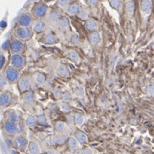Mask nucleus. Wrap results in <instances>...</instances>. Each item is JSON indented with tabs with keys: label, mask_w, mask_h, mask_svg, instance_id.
Returning a JSON list of instances; mask_svg holds the SVG:
<instances>
[{
	"label": "nucleus",
	"mask_w": 154,
	"mask_h": 154,
	"mask_svg": "<svg viewBox=\"0 0 154 154\" xmlns=\"http://www.w3.org/2000/svg\"><path fill=\"white\" fill-rule=\"evenodd\" d=\"M48 12V5L45 2L39 1L34 5V6L32 9V14L35 19H39L44 18Z\"/></svg>",
	"instance_id": "f257e3e1"
},
{
	"label": "nucleus",
	"mask_w": 154,
	"mask_h": 154,
	"mask_svg": "<svg viewBox=\"0 0 154 154\" xmlns=\"http://www.w3.org/2000/svg\"><path fill=\"white\" fill-rule=\"evenodd\" d=\"M4 76L5 77V79L10 83H18L19 80L21 79L20 72L19 69L11 67V66H10L5 69V71L4 73Z\"/></svg>",
	"instance_id": "f03ea898"
},
{
	"label": "nucleus",
	"mask_w": 154,
	"mask_h": 154,
	"mask_svg": "<svg viewBox=\"0 0 154 154\" xmlns=\"http://www.w3.org/2000/svg\"><path fill=\"white\" fill-rule=\"evenodd\" d=\"M33 31L30 27H22L19 26L15 31V36L22 41H26L32 37Z\"/></svg>",
	"instance_id": "7ed1b4c3"
},
{
	"label": "nucleus",
	"mask_w": 154,
	"mask_h": 154,
	"mask_svg": "<svg viewBox=\"0 0 154 154\" xmlns=\"http://www.w3.org/2000/svg\"><path fill=\"white\" fill-rule=\"evenodd\" d=\"M33 18L34 17L32 16V13H28V12L22 13L18 19V24L19 26L22 27H30L34 23Z\"/></svg>",
	"instance_id": "20e7f679"
},
{
	"label": "nucleus",
	"mask_w": 154,
	"mask_h": 154,
	"mask_svg": "<svg viewBox=\"0 0 154 154\" xmlns=\"http://www.w3.org/2000/svg\"><path fill=\"white\" fill-rule=\"evenodd\" d=\"M11 66L19 70L26 67V58L22 54H12L11 58Z\"/></svg>",
	"instance_id": "39448f33"
},
{
	"label": "nucleus",
	"mask_w": 154,
	"mask_h": 154,
	"mask_svg": "<svg viewBox=\"0 0 154 154\" xmlns=\"http://www.w3.org/2000/svg\"><path fill=\"white\" fill-rule=\"evenodd\" d=\"M24 49H25V44L22 40L19 38H15L11 41L10 50L12 53V54H21Z\"/></svg>",
	"instance_id": "423d86ee"
},
{
	"label": "nucleus",
	"mask_w": 154,
	"mask_h": 154,
	"mask_svg": "<svg viewBox=\"0 0 154 154\" xmlns=\"http://www.w3.org/2000/svg\"><path fill=\"white\" fill-rule=\"evenodd\" d=\"M4 130L8 135L14 136L17 133H19V128L17 122H13L11 120H7L4 125Z\"/></svg>",
	"instance_id": "0eeeda50"
},
{
	"label": "nucleus",
	"mask_w": 154,
	"mask_h": 154,
	"mask_svg": "<svg viewBox=\"0 0 154 154\" xmlns=\"http://www.w3.org/2000/svg\"><path fill=\"white\" fill-rule=\"evenodd\" d=\"M13 144H14V146H15L18 150L23 152V151H25L26 149H27L29 143L28 140L26 139V137H24V136H22V135H19V136H17V137L14 138Z\"/></svg>",
	"instance_id": "6e6552de"
},
{
	"label": "nucleus",
	"mask_w": 154,
	"mask_h": 154,
	"mask_svg": "<svg viewBox=\"0 0 154 154\" xmlns=\"http://www.w3.org/2000/svg\"><path fill=\"white\" fill-rule=\"evenodd\" d=\"M18 88L20 93H25L26 91L31 90L32 85L30 80L27 78H21L18 82Z\"/></svg>",
	"instance_id": "1a4fd4ad"
},
{
	"label": "nucleus",
	"mask_w": 154,
	"mask_h": 154,
	"mask_svg": "<svg viewBox=\"0 0 154 154\" xmlns=\"http://www.w3.org/2000/svg\"><path fill=\"white\" fill-rule=\"evenodd\" d=\"M42 42L47 45H54V44H56L59 42V38L54 33L48 32L44 35V37L42 38Z\"/></svg>",
	"instance_id": "9d476101"
},
{
	"label": "nucleus",
	"mask_w": 154,
	"mask_h": 154,
	"mask_svg": "<svg viewBox=\"0 0 154 154\" xmlns=\"http://www.w3.org/2000/svg\"><path fill=\"white\" fill-rule=\"evenodd\" d=\"M56 74L61 78H67L70 75V71L65 64H59L56 67Z\"/></svg>",
	"instance_id": "9b49d317"
},
{
	"label": "nucleus",
	"mask_w": 154,
	"mask_h": 154,
	"mask_svg": "<svg viewBox=\"0 0 154 154\" xmlns=\"http://www.w3.org/2000/svg\"><path fill=\"white\" fill-rule=\"evenodd\" d=\"M11 102V96L9 92H2L0 96V105L3 108H5L10 105Z\"/></svg>",
	"instance_id": "f8f14e48"
},
{
	"label": "nucleus",
	"mask_w": 154,
	"mask_h": 154,
	"mask_svg": "<svg viewBox=\"0 0 154 154\" xmlns=\"http://www.w3.org/2000/svg\"><path fill=\"white\" fill-rule=\"evenodd\" d=\"M32 29L33 32H35V33L43 32L46 29V24L42 20H37L32 24Z\"/></svg>",
	"instance_id": "ddd939ff"
},
{
	"label": "nucleus",
	"mask_w": 154,
	"mask_h": 154,
	"mask_svg": "<svg viewBox=\"0 0 154 154\" xmlns=\"http://www.w3.org/2000/svg\"><path fill=\"white\" fill-rule=\"evenodd\" d=\"M85 28L88 32H96L98 29V23H97V21L95 20L94 19H88L85 21Z\"/></svg>",
	"instance_id": "4468645a"
},
{
	"label": "nucleus",
	"mask_w": 154,
	"mask_h": 154,
	"mask_svg": "<svg viewBox=\"0 0 154 154\" xmlns=\"http://www.w3.org/2000/svg\"><path fill=\"white\" fill-rule=\"evenodd\" d=\"M80 11H81V6H80V4L77 3V2L72 3V4H70L67 6V13L70 14V15H72V16L78 15V13L80 12Z\"/></svg>",
	"instance_id": "2eb2a0df"
},
{
	"label": "nucleus",
	"mask_w": 154,
	"mask_h": 154,
	"mask_svg": "<svg viewBox=\"0 0 154 154\" xmlns=\"http://www.w3.org/2000/svg\"><path fill=\"white\" fill-rule=\"evenodd\" d=\"M140 8H141L142 12H144L145 14H149L152 9V0H142L141 5H140Z\"/></svg>",
	"instance_id": "dca6fc26"
},
{
	"label": "nucleus",
	"mask_w": 154,
	"mask_h": 154,
	"mask_svg": "<svg viewBox=\"0 0 154 154\" xmlns=\"http://www.w3.org/2000/svg\"><path fill=\"white\" fill-rule=\"evenodd\" d=\"M88 40L91 45H97L101 41V34L98 31L92 32L88 35Z\"/></svg>",
	"instance_id": "f3484780"
},
{
	"label": "nucleus",
	"mask_w": 154,
	"mask_h": 154,
	"mask_svg": "<svg viewBox=\"0 0 154 154\" xmlns=\"http://www.w3.org/2000/svg\"><path fill=\"white\" fill-rule=\"evenodd\" d=\"M27 152L29 154H39L40 153V148L36 142L31 141L29 142L28 147H27Z\"/></svg>",
	"instance_id": "a211bd4d"
},
{
	"label": "nucleus",
	"mask_w": 154,
	"mask_h": 154,
	"mask_svg": "<svg viewBox=\"0 0 154 154\" xmlns=\"http://www.w3.org/2000/svg\"><path fill=\"white\" fill-rule=\"evenodd\" d=\"M67 57L69 60H71L74 63H79L80 60H81L79 54H77L76 51H75V50H69L67 53Z\"/></svg>",
	"instance_id": "6ab92c4d"
},
{
	"label": "nucleus",
	"mask_w": 154,
	"mask_h": 154,
	"mask_svg": "<svg viewBox=\"0 0 154 154\" xmlns=\"http://www.w3.org/2000/svg\"><path fill=\"white\" fill-rule=\"evenodd\" d=\"M125 11L129 17H132L135 12V4L131 0H128L125 4Z\"/></svg>",
	"instance_id": "aec40b11"
},
{
	"label": "nucleus",
	"mask_w": 154,
	"mask_h": 154,
	"mask_svg": "<svg viewBox=\"0 0 154 154\" xmlns=\"http://www.w3.org/2000/svg\"><path fill=\"white\" fill-rule=\"evenodd\" d=\"M22 99L25 103H31L34 101L35 99V96H34V93L32 91V90H29L26 91L25 93H22Z\"/></svg>",
	"instance_id": "412c9836"
},
{
	"label": "nucleus",
	"mask_w": 154,
	"mask_h": 154,
	"mask_svg": "<svg viewBox=\"0 0 154 154\" xmlns=\"http://www.w3.org/2000/svg\"><path fill=\"white\" fill-rule=\"evenodd\" d=\"M34 80L38 85H44L47 82V76L44 73H36L34 75Z\"/></svg>",
	"instance_id": "4be33fe9"
},
{
	"label": "nucleus",
	"mask_w": 154,
	"mask_h": 154,
	"mask_svg": "<svg viewBox=\"0 0 154 154\" xmlns=\"http://www.w3.org/2000/svg\"><path fill=\"white\" fill-rule=\"evenodd\" d=\"M38 123L37 121V116H34L32 115H29L26 118V125L30 127V128H33L36 124Z\"/></svg>",
	"instance_id": "5701e85b"
},
{
	"label": "nucleus",
	"mask_w": 154,
	"mask_h": 154,
	"mask_svg": "<svg viewBox=\"0 0 154 154\" xmlns=\"http://www.w3.org/2000/svg\"><path fill=\"white\" fill-rule=\"evenodd\" d=\"M75 138L80 144H86L88 142V137L87 135L82 131H77L75 133Z\"/></svg>",
	"instance_id": "b1692460"
},
{
	"label": "nucleus",
	"mask_w": 154,
	"mask_h": 154,
	"mask_svg": "<svg viewBox=\"0 0 154 154\" xmlns=\"http://www.w3.org/2000/svg\"><path fill=\"white\" fill-rule=\"evenodd\" d=\"M58 26L61 29H67L69 27V20L67 17H61L57 22Z\"/></svg>",
	"instance_id": "393cba45"
},
{
	"label": "nucleus",
	"mask_w": 154,
	"mask_h": 154,
	"mask_svg": "<svg viewBox=\"0 0 154 154\" xmlns=\"http://www.w3.org/2000/svg\"><path fill=\"white\" fill-rule=\"evenodd\" d=\"M61 17H62V16H61V13H60V11H58V10L53 11L50 13V15H49V19H50V20H51L52 22H58Z\"/></svg>",
	"instance_id": "a878e982"
},
{
	"label": "nucleus",
	"mask_w": 154,
	"mask_h": 154,
	"mask_svg": "<svg viewBox=\"0 0 154 154\" xmlns=\"http://www.w3.org/2000/svg\"><path fill=\"white\" fill-rule=\"evenodd\" d=\"M75 95L77 96V97H84L85 95H86V90H85V88L83 86H76L75 88Z\"/></svg>",
	"instance_id": "bb28decb"
},
{
	"label": "nucleus",
	"mask_w": 154,
	"mask_h": 154,
	"mask_svg": "<svg viewBox=\"0 0 154 154\" xmlns=\"http://www.w3.org/2000/svg\"><path fill=\"white\" fill-rule=\"evenodd\" d=\"M66 129H67V125L64 122H61V121L57 122L54 125V131L58 133H62Z\"/></svg>",
	"instance_id": "cd10ccee"
},
{
	"label": "nucleus",
	"mask_w": 154,
	"mask_h": 154,
	"mask_svg": "<svg viewBox=\"0 0 154 154\" xmlns=\"http://www.w3.org/2000/svg\"><path fill=\"white\" fill-rule=\"evenodd\" d=\"M67 145L70 149H76L79 145V142L77 141L75 137H70L67 139Z\"/></svg>",
	"instance_id": "c85d7f7f"
},
{
	"label": "nucleus",
	"mask_w": 154,
	"mask_h": 154,
	"mask_svg": "<svg viewBox=\"0 0 154 154\" xmlns=\"http://www.w3.org/2000/svg\"><path fill=\"white\" fill-rule=\"evenodd\" d=\"M75 124L77 126H82L84 123V116L81 113H75Z\"/></svg>",
	"instance_id": "c756f323"
},
{
	"label": "nucleus",
	"mask_w": 154,
	"mask_h": 154,
	"mask_svg": "<svg viewBox=\"0 0 154 154\" xmlns=\"http://www.w3.org/2000/svg\"><path fill=\"white\" fill-rule=\"evenodd\" d=\"M110 6L115 10H120L123 6V1L122 0H109Z\"/></svg>",
	"instance_id": "7c9ffc66"
},
{
	"label": "nucleus",
	"mask_w": 154,
	"mask_h": 154,
	"mask_svg": "<svg viewBox=\"0 0 154 154\" xmlns=\"http://www.w3.org/2000/svg\"><path fill=\"white\" fill-rule=\"evenodd\" d=\"M8 120L13 121V122H18L19 120V115L15 110H9L8 111Z\"/></svg>",
	"instance_id": "2f4dec72"
},
{
	"label": "nucleus",
	"mask_w": 154,
	"mask_h": 154,
	"mask_svg": "<svg viewBox=\"0 0 154 154\" xmlns=\"http://www.w3.org/2000/svg\"><path fill=\"white\" fill-rule=\"evenodd\" d=\"M47 144L48 145H51V146H54V145H56L58 144V138L57 136H50L47 138Z\"/></svg>",
	"instance_id": "473e14b6"
},
{
	"label": "nucleus",
	"mask_w": 154,
	"mask_h": 154,
	"mask_svg": "<svg viewBox=\"0 0 154 154\" xmlns=\"http://www.w3.org/2000/svg\"><path fill=\"white\" fill-rule=\"evenodd\" d=\"M60 109H61L63 112H66V113H68V112L71 111V108H70V105L68 104V103L63 102V101L60 102Z\"/></svg>",
	"instance_id": "72a5a7b5"
},
{
	"label": "nucleus",
	"mask_w": 154,
	"mask_h": 154,
	"mask_svg": "<svg viewBox=\"0 0 154 154\" xmlns=\"http://www.w3.org/2000/svg\"><path fill=\"white\" fill-rule=\"evenodd\" d=\"M77 17L80 19H82V20H85L86 21L87 19H88V10L81 9L80 12L77 15Z\"/></svg>",
	"instance_id": "f704fd0d"
},
{
	"label": "nucleus",
	"mask_w": 154,
	"mask_h": 154,
	"mask_svg": "<svg viewBox=\"0 0 154 154\" xmlns=\"http://www.w3.org/2000/svg\"><path fill=\"white\" fill-rule=\"evenodd\" d=\"M37 121H38V124L42 125H48V120H47V117L44 114H40V115L37 116Z\"/></svg>",
	"instance_id": "c9c22d12"
},
{
	"label": "nucleus",
	"mask_w": 154,
	"mask_h": 154,
	"mask_svg": "<svg viewBox=\"0 0 154 154\" xmlns=\"http://www.w3.org/2000/svg\"><path fill=\"white\" fill-rule=\"evenodd\" d=\"M53 94H54V96L56 99H61L62 95H63V92H62V90H61L60 88H54V90H53Z\"/></svg>",
	"instance_id": "e433bc0d"
},
{
	"label": "nucleus",
	"mask_w": 154,
	"mask_h": 154,
	"mask_svg": "<svg viewBox=\"0 0 154 154\" xmlns=\"http://www.w3.org/2000/svg\"><path fill=\"white\" fill-rule=\"evenodd\" d=\"M70 42L74 45H80V43H81L80 37L77 34H73L70 38Z\"/></svg>",
	"instance_id": "4c0bfd02"
},
{
	"label": "nucleus",
	"mask_w": 154,
	"mask_h": 154,
	"mask_svg": "<svg viewBox=\"0 0 154 154\" xmlns=\"http://www.w3.org/2000/svg\"><path fill=\"white\" fill-rule=\"evenodd\" d=\"M61 100L63 102H66V103H68L72 100V95L70 92H64L63 95H62V97H61Z\"/></svg>",
	"instance_id": "58836bf2"
},
{
	"label": "nucleus",
	"mask_w": 154,
	"mask_h": 154,
	"mask_svg": "<svg viewBox=\"0 0 154 154\" xmlns=\"http://www.w3.org/2000/svg\"><path fill=\"white\" fill-rule=\"evenodd\" d=\"M58 138V144H65L66 142H67V138L66 135H59L57 136Z\"/></svg>",
	"instance_id": "ea45409f"
},
{
	"label": "nucleus",
	"mask_w": 154,
	"mask_h": 154,
	"mask_svg": "<svg viewBox=\"0 0 154 154\" xmlns=\"http://www.w3.org/2000/svg\"><path fill=\"white\" fill-rule=\"evenodd\" d=\"M57 5L61 8L66 7L70 5V0H57Z\"/></svg>",
	"instance_id": "a19ab883"
},
{
	"label": "nucleus",
	"mask_w": 154,
	"mask_h": 154,
	"mask_svg": "<svg viewBox=\"0 0 154 154\" xmlns=\"http://www.w3.org/2000/svg\"><path fill=\"white\" fill-rule=\"evenodd\" d=\"M7 83V80L5 79V77L4 75H1L0 76V87H1V90H3L5 88V87Z\"/></svg>",
	"instance_id": "79ce46f5"
},
{
	"label": "nucleus",
	"mask_w": 154,
	"mask_h": 154,
	"mask_svg": "<svg viewBox=\"0 0 154 154\" xmlns=\"http://www.w3.org/2000/svg\"><path fill=\"white\" fill-rule=\"evenodd\" d=\"M11 41H10L9 39H7V40H5L3 44H2V49L4 50V51H7V49H9L11 48Z\"/></svg>",
	"instance_id": "37998d69"
},
{
	"label": "nucleus",
	"mask_w": 154,
	"mask_h": 154,
	"mask_svg": "<svg viewBox=\"0 0 154 154\" xmlns=\"http://www.w3.org/2000/svg\"><path fill=\"white\" fill-rule=\"evenodd\" d=\"M146 92L150 96H154V84H150L146 88Z\"/></svg>",
	"instance_id": "c03bdc74"
},
{
	"label": "nucleus",
	"mask_w": 154,
	"mask_h": 154,
	"mask_svg": "<svg viewBox=\"0 0 154 154\" xmlns=\"http://www.w3.org/2000/svg\"><path fill=\"white\" fill-rule=\"evenodd\" d=\"M85 1L89 6H92V7L97 5L98 3H99V0H85Z\"/></svg>",
	"instance_id": "a18cd8bd"
},
{
	"label": "nucleus",
	"mask_w": 154,
	"mask_h": 154,
	"mask_svg": "<svg viewBox=\"0 0 154 154\" xmlns=\"http://www.w3.org/2000/svg\"><path fill=\"white\" fill-rule=\"evenodd\" d=\"M67 121L69 125H73V124H75V116L68 114V115L67 116Z\"/></svg>",
	"instance_id": "49530a36"
},
{
	"label": "nucleus",
	"mask_w": 154,
	"mask_h": 154,
	"mask_svg": "<svg viewBox=\"0 0 154 154\" xmlns=\"http://www.w3.org/2000/svg\"><path fill=\"white\" fill-rule=\"evenodd\" d=\"M5 65V55H4V54L2 53V54H1V67H0L1 70H3Z\"/></svg>",
	"instance_id": "de8ad7c7"
},
{
	"label": "nucleus",
	"mask_w": 154,
	"mask_h": 154,
	"mask_svg": "<svg viewBox=\"0 0 154 154\" xmlns=\"http://www.w3.org/2000/svg\"><path fill=\"white\" fill-rule=\"evenodd\" d=\"M6 26H7V23H6V21L5 19H3L2 22H1V28H2V30H4Z\"/></svg>",
	"instance_id": "09e8293b"
},
{
	"label": "nucleus",
	"mask_w": 154,
	"mask_h": 154,
	"mask_svg": "<svg viewBox=\"0 0 154 154\" xmlns=\"http://www.w3.org/2000/svg\"><path fill=\"white\" fill-rule=\"evenodd\" d=\"M10 154H21L19 152V151L16 150V149H11L10 150Z\"/></svg>",
	"instance_id": "8fccbe9b"
}]
</instances>
